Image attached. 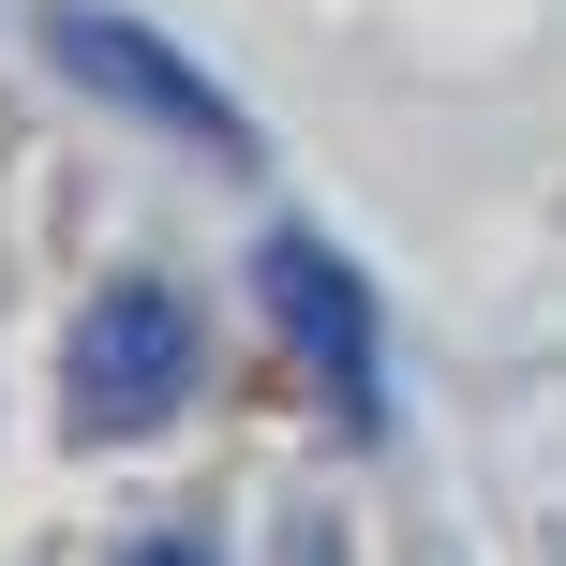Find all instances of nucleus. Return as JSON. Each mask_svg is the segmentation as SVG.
<instances>
[{
    "instance_id": "nucleus-1",
    "label": "nucleus",
    "mask_w": 566,
    "mask_h": 566,
    "mask_svg": "<svg viewBox=\"0 0 566 566\" xmlns=\"http://www.w3.org/2000/svg\"><path fill=\"white\" fill-rule=\"evenodd\" d=\"M254 298H269V328L313 358V388L343 402V432H388V328H373V283L343 269L328 239L283 224L269 254H254Z\"/></svg>"
},
{
    "instance_id": "nucleus-2",
    "label": "nucleus",
    "mask_w": 566,
    "mask_h": 566,
    "mask_svg": "<svg viewBox=\"0 0 566 566\" xmlns=\"http://www.w3.org/2000/svg\"><path fill=\"white\" fill-rule=\"evenodd\" d=\"M45 60H60L75 90H119V105L165 119V135H195V149H224V165H254V119H239V105H224V75H195L165 30L105 15V0H60V15H45Z\"/></svg>"
},
{
    "instance_id": "nucleus-3",
    "label": "nucleus",
    "mask_w": 566,
    "mask_h": 566,
    "mask_svg": "<svg viewBox=\"0 0 566 566\" xmlns=\"http://www.w3.org/2000/svg\"><path fill=\"white\" fill-rule=\"evenodd\" d=\"M195 388V298L179 283H105L75 313V418L90 432H149Z\"/></svg>"
},
{
    "instance_id": "nucleus-4",
    "label": "nucleus",
    "mask_w": 566,
    "mask_h": 566,
    "mask_svg": "<svg viewBox=\"0 0 566 566\" xmlns=\"http://www.w3.org/2000/svg\"><path fill=\"white\" fill-rule=\"evenodd\" d=\"M119 566H209V552L195 537H149V552H119Z\"/></svg>"
}]
</instances>
